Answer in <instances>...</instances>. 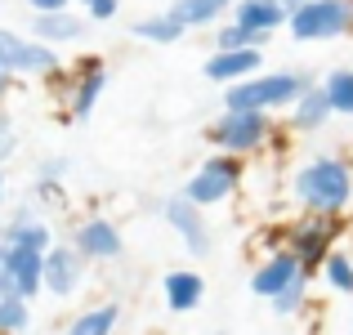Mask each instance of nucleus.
Listing matches in <instances>:
<instances>
[{
  "label": "nucleus",
  "instance_id": "bb28decb",
  "mask_svg": "<svg viewBox=\"0 0 353 335\" xmlns=\"http://www.w3.org/2000/svg\"><path fill=\"white\" fill-rule=\"evenodd\" d=\"M322 264H327V282L336 286V291H349L353 295V264H349V255H331V250H327Z\"/></svg>",
  "mask_w": 353,
  "mask_h": 335
},
{
  "label": "nucleus",
  "instance_id": "f8f14e48",
  "mask_svg": "<svg viewBox=\"0 0 353 335\" xmlns=\"http://www.w3.org/2000/svg\"><path fill=\"white\" fill-rule=\"evenodd\" d=\"M259 63H264L259 50H215L206 59V77L219 81V85H233V81H241V77H255Z\"/></svg>",
  "mask_w": 353,
  "mask_h": 335
},
{
  "label": "nucleus",
  "instance_id": "6e6552de",
  "mask_svg": "<svg viewBox=\"0 0 353 335\" xmlns=\"http://www.w3.org/2000/svg\"><path fill=\"white\" fill-rule=\"evenodd\" d=\"M103 81H108V72H103V59H81L77 63V72L68 77V108H72V116H81L85 121L90 112H94V103H99V94H103Z\"/></svg>",
  "mask_w": 353,
  "mask_h": 335
},
{
  "label": "nucleus",
  "instance_id": "6ab92c4d",
  "mask_svg": "<svg viewBox=\"0 0 353 335\" xmlns=\"http://www.w3.org/2000/svg\"><path fill=\"white\" fill-rule=\"evenodd\" d=\"M228 9H233V0H174L170 14L179 18L183 27H215Z\"/></svg>",
  "mask_w": 353,
  "mask_h": 335
},
{
  "label": "nucleus",
  "instance_id": "f03ea898",
  "mask_svg": "<svg viewBox=\"0 0 353 335\" xmlns=\"http://www.w3.org/2000/svg\"><path fill=\"white\" fill-rule=\"evenodd\" d=\"M309 85L300 72H268V77H241L228 85L224 103L228 108H246V112H277V108H291L295 94Z\"/></svg>",
  "mask_w": 353,
  "mask_h": 335
},
{
  "label": "nucleus",
  "instance_id": "72a5a7b5",
  "mask_svg": "<svg viewBox=\"0 0 353 335\" xmlns=\"http://www.w3.org/2000/svg\"><path fill=\"white\" fill-rule=\"evenodd\" d=\"M277 5H282V9H286V14H291V9H300V5H304V0H277Z\"/></svg>",
  "mask_w": 353,
  "mask_h": 335
},
{
  "label": "nucleus",
  "instance_id": "423d86ee",
  "mask_svg": "<svg viewBox=\"0 0 353 335\" xmlns=\"http://www.w3.org/2000/svg\"><path fill=\"white\" fill-rule=\"evenodd\" d=\"M0 63H5L14 77H50L54 68H63V59L54 54V45L27 41V36L0 27Z\"/></svg>",
  "mask_w": 353,
  "mask_h": 335
},
{
  "label": "nucleus",
  "instance_id": "a211bd4d",
  "mask_svg": "<svg viewBox=\"0 0 353 335\" xmlns=\"http://www.w3.org/2000/svg\"><path fill=\"white\" fill-rule=\"evenodd\" d=\"M201 295H206V282H201L197 273H188V268H179V273L165 277V304H170L174 313H188L201 304Z\"/></svg>",
  "mask_w": 353,
  "mask_h": 335
},
{
  "label": "nucleus",
  "instance_id": "9d476101",
  "mask_svg": "<svg viewBox=\"0 0 353 335\" xmlns=\"http://www.w3.org/2000/svg\"><path fill=\"white\" fill-rule=\"evenodd\" d=\"M81 36H85V18H77L72 9H50L32 18V41L41 45H72Z\"/></svg>",
  "mask_w": 353,
  "mask_h": 335
},
{
  "label": "nucleus",
  "instance_id": "dca6fc26",
  "mask_svg": "<svg viewBox=\"0 0 353 335\" xmlns=\"http://www.w3.org/2000/svg\"><path fill=\"white\" fill-rule=\"evenodd\" d=\"M233 23L255 27V32L273 36L277 27L286 23V9L277 5V0H233Z\"/></svg>",
  "mask_w": 353,
  "mask_h": 335
},
{
  "label": "nucleus",
  "instance_id": "c85d7f7f",
  "mask_svg": "<svg viewBox=\"0 0 353 335\" xmlns=\"http://www.w3.org/2000/svg\"><path fill=\"white\" fill-rule=\"evenodd\" d=\"M63 174H68V156H50V161L36 170V179H41V183H59Z\"/></svg>",
  "mask_w": 353,
  "mask_h": 335
},
{
  "label": "nucleus",
  "instance_id": "20e7f679",
  "mask_svg": "<svg viewBox=\"0 0 353 335\" xmlns=\"http://www.w3.org/2000/svg\"><path fill=\"white\" fill-rule=\"evenodd\" d=\"M273 116L268 112H246V108H228L224 116L210 125V139H215L224 152H233V156H250V152H259V148L273 139Z\"/></svg>",
  "mask_w": 353,
  "mask_h": 335
},
{
  "label": "nucleus",
  "instance_id": "ddd939ff",
  "mask_svg": "<svg viewBox=\"0 0 353 335\" xmlns=\"http://www.w3.org/2000/svg\"><path fill=\"white\" fill-rule=\"evenodd\" d=\"M304 268H300V259L291 255V250H277L273 259H264V268H255V277H250V291L255 295H264V300H273L277 291H282L286 282H295Z\"/></svg>",
  "mask_w": 353,
  "mask_h": 335
},
{
  "label": "nucleus",
  "instance_id": "4468645a",
  "mask_svg": "<svg viewBox=\"0 0 353 335\" xmlns=\"http://www.w3.org/2000/svg\"><path fill=\"white\" fill-rule=\"evenodd\" d=\"M9 246V241H5ZM9 282H14L18 300H32L41 291V250H23V246H9Z\"/></svg>",
  "mask_w": 353,
  "mask_h": 335
},
{
  "label": "nucleus",
  "instance_id": "9b49d317",
  "mask_svg": "<svg viewBox=\"0 0 353 335\" xmlns=\"http://www.w3.org/2000/svg\"><path fill=\"white\" fill-rule=\"evenodd\" d=\"M165 219H170V228H179V232H183V241H188L192 255H206V250H210L201 206H192L188 197H170V201H165Z\"/></svg>",
  "mask_w": 353,
  "mask_h": 335
},
{
  "label": "nucleus",
  "instance_id": "39448f33",
  "mask_svg": "<svg viewBox=\"0 0 353 335\" xmlns=\"http://www.w3.org/2000/svg\"><path fill=\"white\" fill-rule=\"evenodd\" d=\"M241 183V156L233 152H219V156H206L201 161V170L188 179V188H183V197L192 201V206H215V201L233 197Z\"/></svg>",
  "mask_w": 353,
  "mask_h": 335
},
{
  "label": "nucleus",
  "instance_id": "2f4dec72",
  "mask_svg": "<svg viewBox=\"0 0 353 335\" xmlns=\"http://www.w3.org/2000/svg\"><path fill=\"white\" fill-rule=\"evenodd\" d=\"M27 5H32L36 14H50V9H68L72 0H27Z\"/></svg>",
  "mask_w": 353,
  "mask_h": 335
},
{
  "label": "nucleus",
  "instance_id": "c9c22d12",
  "mask_svg": "<svg viewBox=\"0 0 353 335\" xmlns=\"http://www.w3.org/2000/svg\"><path fill=\"white\" fill-rule=\"evenodd\" d=\"M18 335H23V331H18Z\"/></svg>",
  "mask_w": 353,
  "mask_h": 335
},
{
  "label": "nucleus",
  "instance_id": "393cba45",
  "mask_svg": "<svg viewBox=\"0 0 353 335\" xmlns=\"http://www.w3.org/2000/svg\"><path fill=\"white\" fill-rule=\"evenodd\" d=\"M0 331H9V335L27 331V300H18V295H0Z\"/></svg>",
  "mask_w": 353,
  "mask_h": 335
},
{
  "label": "nucleus",
  "instance_id": "a878e982",
  "mask_svg": "<svg viewBox=\"0 0 353 335\" xmlns=\"http://www.w3.org/2000/svg\"><path fill=\"white\" fill-rule=\"evenodd\" d=\"M304 286H309V273H300L295 282H286L282 291L273 295V313H295L304 304Z\"/></svg>",
  "mask_w": 353,
  "mask_h": 335
},
{
  "label": "nucleus",
  "instance_id": "c756f323",
  "mask_svg": "<svg viewBox=\"0 0 353 335\" xmlns=\"http://www.w3.org/2000/svg\"><path fill=\"white\" fill-rule=\"evenodd\" d=\"M14 148H18V134H14V125H9V116H0V161H5Z\"/></svg>",
  "mask_w": 353,
  "mask_h": 335
},
{
  "label": "nucleus",
  "instance_id": "aec40b11",
  "mask_svg": "<svg viewBox=\"0 0 353 335\" xmlns=\"http://www.w3.org/2000/svg\"><path fill=\"white\" fill-rule=\"evenodd\" d=\"M130 32H134L139 41H152V45H174L188 27L174 14H148V18H139V23H130Z\"/></svg>",
  "mask_w": 353,
  "mask_h": 335
},
{
  "label": "nucleus",
  "instance_id": "0eeeda50",
  "mask_svg": "<svg viewBox=\"0 0 353 335\" xmlns=\"http://www.w3.org/2000/svg\"><path fill=\"white\" fill-rule=\"evenodd\" d=\"M331 237H336V219L318 215V210H313V219H304V223H295V228H291V255L300 259L304 273H313V268L327 259Z\"/></svg>",
  "mask_w": 353,
  "mask_h": 335
},
{
  "label": "nucleus",
  "instance_id": "7c9ffc66",
  "mask_svg": "<svg viewBox=\"0 0 353 335\" xmlns=\"http://www.w3.org/2000/svg\"><path fill=\"white\" fill-rule=\"evenodd\" d=\"M0 295H14V282H9V246L0 241Z\"/></svg>",
  "mask_w": 353,
  "mask_h": 335
},
{
  "label": "nucleus",
  "instance_id": "f3484780",
  "mask_svg": "<svg viewBox=\"0 0 353 335\" xmlns=\"http://www.w3.org/2000/svg\"><path fill=\"white\" fill-rule=\"evenodd\" d=\"M77 246H81V255H90V259H117L121 255V232L108 219H90V223H81Z\"/></svg>",
  "mask_w": 353,
  "mask_h": 335
},
{
  "label": "nucleus",
  "instance_id": "473e14b6",
  "mask_svg": "<svg viewBox=\"0 0 353 335\" xmlns=\"http://www.w3.org/2000/svg\"><path fill=\"white\" fill-rule=\"evenodd\" d=\"M9 85H14V72H9V68H5V63H0V94H5V90H9Z\"/></svg>",
  "mask_w": 353,
  "mask_h": 335
},
{
  "label": "nucleus",
  "instance_id": "f257e3e1",
  "mask_svg": "<svg viewBox=\"0 0 353 335\" xmlns=\"http://www.w3.org/2000/svg\"><path fill=\"white\" fill-rule=\"evenodd\" d=\"M295 197L300 206L318 210V215H340L353 197V174L336 156H313L309 165H300L295 174Z\"/></svg>",
  "mask_w": 353,
  "mask_h": 335
},
{
  "label": "nucleus",
  "instance_id": "f704fd0d",
  "mask_svg": "<svg viewBox=\"0 0 353 335\" xmlns=\"http://www.w3.org/2000/svg\"><path fill=\"white\" fill-rule=\"evenodd\" d=\"M0 197H5V174H0Z\"/></svg>",
  "mask_w": 353,
  "mask_h": 335
},
{
  "label": "nucleus",
  "instance_id": "1a4fd4ad",
  "mask_svg": "<svg viewBox=\"0 0 353 335\" xmlns=\"http://www.w3.org/2000/svg\"><path fill=\"white\" fill-rule=\"evenodd\" d=\"M41 286H50L54 295H72L81 286V250L72 246H50L41 255Z\"/></svg>",
  "mask_w": 353,
  "mask_h": 335
},
{
  "label": "nucleus",
  "instance_id": "412c9836",
  "mask_svg": "<svg viewBox=\"0 0 353 335\" xmlns=\"http://www.w3.org/2000/svg\"><path fill=\"white\" fill-rule=\"evenodd\" d=\"M322 94H327L331 112L340 116H353V68H336L327 81H322Z\"/></svg>",
  "mask_w": 353,
  "mask_h": 335
},
{
  "label": "nucleus",
  "instance_id": "5701e85b",
  "mask_svg": "<svg viewBox=\"0 0 353 335\" xmlns=\"http://www.w3.org/2000/svg\"><path fill=\"white\" fill-rule=\"evenodd\" d=\"M117 318H121V309H117V304H103V309H90V313H81V318L72 322V327L63 331V335H112Z\"/></svg>",
  "mask_w": 353,
  "mask_h": 335
},
{
  "label": "nucleus",
  "instance_id": "2eb2a0df",
  "mask_svg": "<svg viewBox=\"0 0 353 335\" xmlns=\"http://www.w3.org/2000/svg\"><path fill=\"white\" fill-rule=\"evenodd\" d=\"M331 116H336V112H331L327 94H322V85H313V81H309V85L295 94V103H291V125H295V130H322Z\"/></svg>",
  "mask_w": 353,
  "mask_h": 335
},
{
  "label": "nucleus",
  "instance_id": "cd10ccee",
  "mask_svg": "<svg viewBox=\"0 0 353 335\" xmlns=\"http://www.w3.org/2000/svg\"><path fill=\"white\" fill-rule=\"evenodd\" d=\"M85 5V18H94V23H108V18H117L121 0H81Z\"/></svg>",
  "mask_w": 353,
  "mask_h": 335
},
{
  "label": "nucleus",
  "instance_id": "4be33fe9",
  "mask_svg": "<svg viewBox=\"0 0 353 335\" xmlns=\"http://www.w3.org/2000/svg\"><path fill=\"white\" fill-rule=\"evenodd\" d=\"M5 241L9 246H23V250H50V228L45 223H27V215H18L14 223L5 228Z\"/></svg>",
  "mask_w": 353,
  "mask_h": 335
},
{
  "label": "nucleus",
  "instance_id": "b1692460",
  "mask_svg": "<svg viewBox=\"0 0 353 335\" xmlns=\"http://www.w3.org/2000/svg\"><path fill=\"white\" fill-rule=\"evenodd\" d=\"M264 41H268L264 32H255V27H241V23H233V18H228V23L215 32V50H259Z\"/></svg>",
  "mask_w": 353,
  "mask_h": 335
},
{
  "label": "nucleus",
  "instance_id": "7ed1b4c3",
  "mask_svg": "<svg viewBox=\"0 0 353 335\" xmlns=\"http://www.w3.org/2000/svg\"><path fill=\"white\" fill-rule=\"evenodd\" d=\"M286 27L295 41H336L353 32V0H304L286 14Z\"/></svg>",
  "mask_w": 353,
  "mask_h": 335
}]
</instances>
